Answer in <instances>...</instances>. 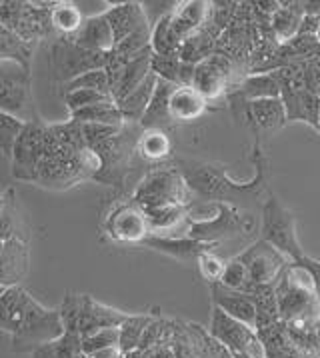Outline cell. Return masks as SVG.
I'll use <instances>...</instances> for the list:
<instances>
[{
    "label": "cell",
    "mask_w": 320,
    "mask_h": 358,
    "mask_svg": "<svg viewBox=\"0 0 320 358\" xmlns=\"http://www.w3.org/2000/svg\"><path fill=\"white\" fill-rule=\"evenodd\" d=\"M64 332L78 334L80 338L102 329H118L126 313L106 306L90 294H66L59 308Z\"/></svg>",
    "instance_id": "cell-1"
},
{
    "label": "cell",
    "mask_w": 320,
    "mask_h": 358,
    "mask_svg": "<svg viewBox=\"0 0 320 358\" xmlns=\"http://www.w3.org/2000/svg\"><path fill=\"white\" fill-rule=\"evenodd\" d=\"M50 2H0V24L27 44L57 36L50 24Z\"/></svg>",
    "instance_id": "cell-2"
},
{
    "label": "cell",
    "mask_w": 320,
    "mask_h": 358,
    "mask_svg": "<svg viewBox=\"0 0 320 358\" xmlns=\"http://www.w3.org/2000/svg\"><path fill=\"white\" fill-rule=\"evenodd\" d=\"M62 334H64V327H62L59 308L57 310L46 308L32 296L20 327L10 336L13 350L16 355H27V352L32 355L34 350H38L44 344L57 341Z\"/></svg>",
    "instance_id": "cell-3"
},
{
    "label": "cell",
    "mask_w": 320,
    "mask_h": 358,
    "mask_svg": "<svg viewBox=\"0 0 320 358\" xmlns=\"http://www.w3.org/2000/svg\"><path fill=\"white\" fill-rule=\"evenodd\" d=\"M32 76L30 69L0 60V110L16 116L24 122L38 120L32 106Z\"/></svg>",
    "instance_id": "cell-4"
},
{
    "label": "cell",
    "mask_w": 320,
    "mask_h": 358,
    "mask_svg": "<svg viewBox=\"0 0 320 358\" xmlns=\"http://www.w3.org/2000/svg\"><path fill=\"white\" fill-rule=\"evenodd\" d=\"M110 62V52H92L71 43L68 38H57L50 48V71L52 78L68 85L71 80L90 71L106 69Z\"/></svg>",
    "instance_id": "cell-5"
},
{
    "label": "cell",
    "mask_w": 320,
    "mask_h": 358,
    "mask_svg": "<svg viewBox=\"0 0 320 358\" xmlns=\"http://www.w3.org/2000/svg\"><path fill=\"white\" fill-rule=\"evenodd\" d=\"M208 334L217 343L222 344L226 350H231L234 357L266 358L264 344L259 338L256 330L240 320H234L233 316L222 313L217 306H212V313H210Z\"/></svg>",
    "instance_id": "cell-6"
},
{
    "label": "cell",
    "mask_w": 320,
    "mask_h": 358,
    "mask_svg": "<svg viewBox=\"0 0 320 358\" xmlns=\"http://www.w3.org/2000/svg\"><path fill=\"white\" fill-rule=\"evenodd\" d=\"M189 194L190 190L180 171H157L150 172L136 187L132 202H136L143 210L170 206V204L187 206Z\"/></svg>",
    "instance_id": "cell-7"
},
{
    "label": "cell",
    "mask_w": 320,
    "mask_h": 358,
    "mask_svg": "<svg viewBox=\"0 0 320 358\" xmlns=\"http://www.w3.org/2000/svg\"><path fill=\"white\" fill-rule=\"evenodd\" d=\"M262 232H264L262 238L272 244L280 255H284L289 262H298L305 257V250L300 248L298 238H296L294 216L275 196H270L264 204Z\"/></svg>",
    "instance_id": "cell-8"
},
{
    "label": "cell",
    "mask_w": 320,
    "mask_h": 358,
    "mask_svg": "<svg viewBox=\"0 0 320 358\" xmlns=\"http://www.w3.org/2000/svg\"><path fill=\"white\" fill-rule=\"evenodd\" d=\"M46 138H48V124H44L41 118L24 124V130L18 136L10 158L13 176L16 180L36 182L38 164L46 150Z\"/></svg>",
    "instance_id": "cell-9"
},
{
    "label": "cell",
    "mask_w": 320,
    "mask_h": 358,
    "mask_svg": "<svg viewBox=\"0 0 320 358\" xmlns=\"http://www.w3.org/2000/svg\"><path fill=\"white\" fill-rule=\"evenodd\" d=\"M248 271V285H277L282 271L286 268L289 260L280 255L270 243L261 238L247 252L238 255Z\"/></svg>",
    "instance_id": "cell-10"
},
{
    "label": "cell",
    "mask_w": 320,
    "mask_h": 358,
    "mask_svg": "<svg viewBox=\"0 0 320 358\" xmlns=\"http://www.w3.org/2000/svg\"><path fill=\"white\" fill-rule=\"evenodd\" d=\"M150 62H152V48L145 52L132 57L131 60L122 62L112 58L110 52V62L106 66L108 78H110V96L112 101L120 102L124 96H129L136 86H140L150 74Z\"/></svg>",
    "instance_id": "cell-11"
},
{
    "label": "cell",
    "mask_w": 320,
    "mask_h": 358,
    "mask_svg": "<svg viewBox=\"0 0 320 358\" xmlns=\"http://www.w3.org/2000/svg\"><path fill=\"white\" fill-rule=\"evenodd\" d=\"M234 72H236V66L233 62L219 52H214L212 57H208L201 64L194 66L192 88L206 102L217 101L228 90V85L234 78Z\"/></svg>",
    "instance_id": "cell-12"
},
{
    "label": "cell",
    "mask_w": 320,
    "mask_h": 358,
    "mask_svg": "<svg viewBox=\"0 0 320 358\" xmlns=\"http://www.w3.org/2000/svg\"><path fill=\"white\" fill-rule=\"evenodd\" d=\"M106 232L112 241L122 244H143L150 236L145 210L136 202L117 206L106 218Z\"/></svg>",
    "instance_id": "cell-13"
},
{
    "label": "cell",
    "mask_w": 320,
    "mask_h": 358,
    "mask_svg": "<svg viewBox=\"0 0 320 358\" xmlns=\"http://www.w3.org/2000/svg\"><path fill=\"white\" fill-rule=\"evenodd\" d=\"M102 15L106 16L110 29L115 32L117 44L122 43L124 38H129L136 30L145 29V27L150 24L145 6L140 2H120V4H112Z\"/></svg>",
    "instance_id": "cell-14"
},
{
    "label": "cell",
    "mask_w": 320,
    "mask_h": 358,
    "mask_svg": "<svg viewBox=\"0 0 320 358\" xmlns=\"http://www.w3.org/2000/svg\"><path fill=\"white\" fill-rule=\"evenodd\" d=\"M210 290H212V302L217 308L233 316L234 320H240L256 330V304L248 292L222 287L220 282L210 285Z\"/></svg>",
    "instance_id": "cell-15"
},
{
    "label": "cell",
    "mask_w": 320,
    "mask_h": 358,
    "mask_svg": "<svg viewBox=\"0 0 320 358\" xmlns=\"http://www.w3.org/2000/svg\"><path fill=\"white\" fill-rule=\"evenodd\" d=\"M68 41L76 44V46H80V48H85V50L104 52V55L112 52L115 46H117L115 32H112L108 20H106V16L102 15V13L101 15L87 16L85 18V24Z\"/></svg>",
    "instance_id": "cell-16"
},
{
    "label": "cell",
    "mask_w": 320,
    "mask_h": 358,
    "mask_svg": "<svg viewBox=\"0 0 320 358\" xmlns=\"http://www.w3.org/2000/svg\"><path fill=\"white\" fill-rule=\"evenodd\" d=\"M280 101L286 110L289 122H306L312 129H319L320 99L305 88H284L280 90Z\"/></svg>",
    "instance_id": "cell-17"
},
{
    "label": "cell",
    "mask_w": 320,
    "mask_h": 358,
    "mask_svg": "<svg viewBox=\"0 0 320 358\" xmlns=\"http://www.w3.org/2000/svg\"><path fill=\"white\" fill-rule=\"evenodd\" d=\"M29 271V246L22 238L6 241L0 258V287H20Z\"/></svg>",
    "instance_id": "cell-18"
},
{
    "label": "cell",
    "mask_w": 320,
    "mask_h": 358,
    "mask_svg": "<svg viewBox=\"0 0 320 358\" xmlns=\"http://www.w3.org/2000/svg\"><path fill=\"white\" fill-rule=\"evenodd\" d=\"M143 246H150L159 252L170 255V257L178 258V260H198V257L212 250V244L201 243L189 236H160V234H150L146 238Z\"/></svg>",
    "instance_id": "cell-19"
},
{
    "label": "cell",
    "mask_w": 320,
    "mask_h": 358,
    "mask_svg": "<svg viewBox=\"0 0 320 358\" xmlns=\"http://www.w3.org/2000/svg\"><path fill=\"white\" fill-rule=\"evenodd\" d=\"M30 301H32L30 292H27L22 287L4 288L0 296V330L2 332L10 336L15 334L27 315Z\"/></svg>",
    "instance_id": "cell-20"
},
{
    "label": "cell",
    "mask_w": 320,
    "mask_h": 358,
    "mask_svg": "<svg viewBox=\"0 0 320 358\" xmlns=\"http://www.w3.org/2000/svg\"><path fill=\"white\" fill-rule=\"evenodd\" d=\"M175 85L170 83H164L160 80L157 83V88H154V94L150 99V104L146 108L145 116L140 118L138 127L143 130H164L168 129L173 122L170 118V110H168V104H170V96L175 92Z\"/></svg>",
    "instance_id": "cell-21"
},
{
    "label": "cell",
    "mask_w": 320,
    "mask_h": 358,
    "mask_svg": "<svg viewBox=\"0 0 320 358\" xmlns=\"http://www.w3.org/2000/svg\"><path fill=\"white\" fill-rule=\"evenodd\" d=\"M208 102L192 88V86H176L173 96H170V118L173 122H192L198 120L206 113Z\"/></svg>",
    "instance_id": "cell-22"
},
{
    "label": "cell",
    "mask_w": 320,
    "mask_h": 358,
    "mask_svg": "<svg viewBox=\"0 0 320 358\" xmlns=\"http://www.w3.org/2000/svg\"><path fill=\"white\" fill-rule=\"evenodd\" d=\"M220 32L212 29L208 22L204 24L203 29H198L196 32H192L189 38L182 43L180 50H178V58L187 64H201L203 60L214 55L217 50V41H219Z\"/></svg>",
    "instance_id": "cell-23"
},
{
    "label": "cell",
    "mask_w": 320,
    "mask_h": 358,
    "mask_svg": "<svg viewBox=\"0 0 320 358\" xmlns=\"http://www.w3.org/2000/svg\"><path fill=\"white\" fill-rule=\"evenodd\" d=\"M305 16L303 2H280L278 10L270 18V32L278 44L291 43L298 36V27Z\"/></svg>",
    "instance_id": "cell-24"
},
{
    "label": "cell",
    "mask_w": 320,
    "mask_h": 358,
    "mask_svg": "<svg viewBox=\"0 0 320 358\" xmlns=\"http://www.w3.org/2000/svg\"><path fill=\"white\" fill-rule=\"evenodd\" d=\"M157 83H159V78L150 72L143 85L136 86L129 96H124L122 101L117 102L118 110H120V115L124 118V122H129V124H132V122L138 124L140 122V118L145 116L146 108L150 104V99L154 94Z\"/></svg>",
    "instance_id": "cell-25"
},
{
    "label": "cell",
    "mask_w": 320,
    "mask_h": 358,
    "mask_svg": "<svg viewBox=\"0 0 320 358\" xmlns=\"http://www.w3.org/2000/svg\"><path fill=\"white\" fill-rule=\"evenodd\" d=\"M146 222L150 234H160L168 236L178 227L189 222V208L182 204H170V206H159V208H146Z\"/></svg>",
    "instance_id": "cell-26"
},
{
    "label": "cell",
    "mask_w": 320,
    "mask_h": 358,
    "mask_svg": "<svg viewBox=\"0 0 320 358\" xmlns=\"http://www.w3.org/2000/svg\"><path fill=\"white\" fill-rule=\"evenodd\" d=\"M236 90H238V96L245 102L280 96V86H278L277 78L272 76V72H250L238 83Z\"/></svg>",
    "instance_id": "cell-27"
},
{
    "label": "cell",
    "mask_w": 320,
    "mask_h": 358,
    "mask_svg": "<svg viewBox=\"0 0 320 358\" xmlns=\"http://www.w3.org/2000/svg\"><path fill=\"white\" fill-rule=\"evenodd\" d=\"M150 71L157 78L175 86H192V78H194V66L182 62L178 55L176 57L152 55Z\"/></svg>",
    "instance_id": "cell-28"
},
{
    "label": "cell",
    "mask_w": 320,
    "mask_h": 358,
    "mask_svg": "<svg viewBox=\"0 0 320 358\" xmlns=\"http://www.w3.org/2000/svg\"><path fill=\"white\" fill-rule=\"evenodd\" d=\"M184 43V38L176 32L173 24V16L170 13L160 16L159 20L152 24V34H150V48L152 55L160 57H176L180 46Z\"/></svg>",
    "instance_id": "cell-29"
},
{
    "label": "cell",
    "mask_w": 320,
    "mask_h": 358,
    "mask_svg": "<svg viewBox=\"0 0 320 358\" xmlns=\"http://www.w3.org/2000/svg\"><path fill=\"white\" fill-rule=\"evenodd\" d=\"M248 115H250V120H254V124L261 130H277L289 122L280 96L248 102Z\"/></svg>",
    "instance_id": "cell-30"
},
{
    "label": "cell",
    "mask_w": 320,
    "mask_h": 358,
    "mask_svg": "<svg viewBox=\"0 0 320 358\" xmlns=\"http://www.w3.org/2000/svg\"><path fill=\"white\" fill-rule=\"evenodd\" d=\"M82 10L73 2H54L50 8V24L57 38H73L85 24Z\"/></svg>",
    "instance_id": "cell-31"
},
{
    "label": "cell",
    "mask_w": 320,
    "mask_h": 358,
    "mask_svg": "<svg viewBox=\"0 0 320 358\" xmlns=\"http://www.w3.org/2000/svg\"><path fill=\"white\" fill-rule=\"evenodd\" d=\"M71 120L78 124H106V127H118V129L126 124L118 110L117 102H104V104L80 108L76 113H71Z\"/></svg>",
    "instance_id": "cell-32"
},
{
    "label": "cell",
    "mask_w": 320,
    "mask_h": 358,
    "mask_svg": "<svg viewBox=\"0 0 320 358\" xmlns=\"http://www.w3.org/2000/svg\"><path fill=\"white\" fill-rule=\"evenodd\" d=\"M136 152L152 162L164 160L173 152L170 136L166 134V130H143L136 143Z\"/></svg>",
    "instance_id": "cell-33"
},
{
    "label": "cell",
    "mask_w": 320,
    "mask_h": 358,
    "mask_svg": "<svg viewBox=\"0 0 320 358\" xmlns=\"http://www.w3.org/2000/svg\"><path fill=\"white\" fill-rule=\"evenodd\" d=\"M152 316L154 315H129L124 318V322L118 327V348L122 355L138 348L145 330L152 322Z\"/></svg>",
    "instance_id": "cell-34"
},
{
    "label": "cell",
    "mask_w": 320,
    "mask_h": 358,
    "mask_svg": "<svg viewBox=\"0 0 320 358\" xmlns=\"http://www.w3.org/2000/svg\"><path fill=\"white\" fill-rule=\"evenodd\" d=\"M32 52H34V46L32 44L22 43L15 32H10V30L4 29L0 24V60L18 62V64L30 69Z\"/></svg>",
    "instance_id": "cell-35"
},
{
    "label": "cell",
    "mask_w": 320,
    "mask_h": 358,
    "mask_svg": "<svg viewBox=\"0 0 320 358\" xmlns=\"http://www.w3.org/2000/svg\"><path fill=\"white\" fill-rule=\"evenodd\" d=\"M82 344L80 336L73 332H64L60 338L44 344L38 350L32 352V358H78L82 357Z\"/></svg>",
    "instance_id": "cell-36"
},
{
    "label": "cell",
    "mask_w": 320,
    "mask_h": 358,
    "mask_svg": "<svg viewBox=\"0 0 320 358\" xmlns=\"http://www.w3.org/2000/svg\"><path fill=\"white\" fill-rule=\"evenodd\" d=\"M178 18H182L187 24H190L194 30L203 29L204 24L210 20L212 15V2H203V0H189L180 2L173 10Z\"/></svg>",
    "instance_id": "cell-37"
},
{
    "label": "cell",
    "mask_w": 320,
    "mask_h": 358,
    "mask_svg": "<svg viewBox=\"0 0 320 358\" xmlns=\"http://www.w3.org/2000/svg\"><path fill=\"white\" fill-rule=\"evenodd\" d=\"M24 124H27L24 120L8 115V113H4V110H0V152L8 158V160L13 158L15 144L16 141H18V136L22 134Z\"/></svg>",
    "instance_id": "cell-38"
},
{
    "label": "cell",
    "mask_w": 320,
    "mask_h": 358,
    "mask_svg": "<svg viewBox=\"0 0 320 358\" xmlns=\"http://www.w3.org/2000/svg\"><path fill=\"white\" fill-rule=\"evenodd\" d=\"M104 102H115L112 96L99 92V90H88V88H80V90H73L64 94V104L71 113H76L80 108H88L94 104H104Z\"/></svg>",
    "instance_id": "cell-39"
},
{
    "label": "cell",
    "mask_w": 320,
    "mask_h": 358,
    "mask_svg": "<svg viewBox=\"0 0 320 358\" xmlns=\"http://www.w3.org/2000/svg\"><path fill=\"white\" fill-rule=\"evenodd\" d=\"M66 86V92H73V90H80V88H88V90H99L110 96V78H108V72L106 69L101 71H90L78 78L71 80Z\"/></svg>",
    "instance_id": "cell-40"
},
{
    "label": "cell",
    "mask_w": 320,
    "mask_h": 358,
    "mask_svg": "<svg viewBox=\"0 0 320 358\" xmlns=\"http://www.w3.org/2000/svg\"><path fill=\"white\" fill-rule=\"evenodd\" d=\"M80 344H82V352L88 357L94 352L106 350V348H115V346H118V329L96 330L88 336H82Z\"/></svg>",
    "instance_id": "cell-41"
},
{
    "label": "cell",
    "mask_w": 320,
    "mask_h": 358,
    "mask_svg": "<svg viewBox=\"0 0 320 358\" xmlns=\"http://www.w3.org/2000/svg\"><path fill=\"white\" fill-rule=\"evenodd\" d=\"M220 285L226 288H233V290H245L248 287V271L240 258L236 257L226 262L222 278H220Z\"/></svg>",
    "instance_id": "cell-42"
},
{
    "label": "cell",
    "mask_w": 320,
    "mask_h": 358,
    "mask_svg": "<svg viewBox=\"0 0 320 358\" xmlns=\"http://www.w3.org/2000/svg\"><path fill=\"white\" fill-rule=\"evenodd\" d=\"M198 268H201V274H203L204 280H208L210 285H217L220 282V278H222V273H224V266H226V262L219 258L212 250H206L203 252L201 257H198Z\"/></svg>",
    "instance_id": "cell-43"
},
{
    "label": "cell",
    "mask_w": 320,
    "mask_h": 358,
    "mask_svg": "<svg viewBox=\"0 0 320 358\" xmlns=\"http://www.w3.org/2000/svg\"><path fill=\"white\" fill-rule=\"evenodd\" d=\"M80 129H82V138L88 148L96 150L102 143L117 136L122 127L118 129V127H106V124H80Z\"/></svg>",
    "instance_id": "cell-44"
},
{
    "label": "cell",
    "mask_w": 320,
    "mask_h": 358,
    "mask_svg": "<svg viewBox=\"0 0 320 358\" xmlns=\"http://www.w3.org/2000/svg\"><path fill=\"white\" fill-rule=\"evenodd\" d=\"M18 220H16L15 208L6 202L2 213H0V241H13V238H20L18 236Z\"/></svg>",
    "instance_id": "cell-45"
},
{
    "label": "cell",
    "mask_w": 320,
    "mask_h": 358,
    "mask_svg": "<svg viewBox=\"0 0 320 358\" xmlns=\"http://www.w3.org/2000/svg\"><path fill=\"white\" fill-rule=\"evenodd\" d=\"M303 83L305 90L320 99V58L303 62Z\"/></svg>",
    "instance_id": "cell-46"
},
{
    "label": "cell",
    "mask_w": 320,
    "mask_h": 358,
    "mask_svg": "<svg viewBox=\"0 0 320 358\" xmlns=\"http://www.w3.org/2000/svg\"><path fill=\"white\" fill-rule=\"evenodd\" d=\"M300 352H310V355L320 352V315L314 318L312 329H310V334H308L306 343L300 346Z\"/></svg>",
    "instance_id": "cell-47"
},
{
    "label": "cell",
    "mask_w": 320,
    "mask_h": 358,
    "mask_svg": "<svg viewBox=\"0 0 320 358\" xmlns=\"http://www.w3.org/2000/svg\"><path fill=\"white\" fill-rule=\"evenodd\" d=\"M320 29V15H305L298 27V34L300 36H317Z\"/></svg>",
    "instance_id": "cell-48"
},
{
    "label": "cell",
    "mask_w": 320,
    "mask_h": 358,
    "mask_svg": "<svg viewBox=\"0 0 320 358\" xmlns=\"http://www.w3.org/2000/svg\"><path fill=\"white\" fill-rule=\"evenodd\" d=\"M298 262H303L306 268L312 273V278H314V294H317V301H319L320 306V260H314L312 257L305 255Z\"/></svg>",
    "instance_id": "cell-49"
},
{
    "label": "cell",
    "mask_w": 320,
    "mask_h": 358,
    "mask_svg": "<svg viewBox=\"0 0 320 358\" xmlns=\"http://www.w3.org/2000/svg\"><path fill=\"white\" fill-rule=\"evenodd\" d=\"M140 358H175L173 352V344H159L146 350H138Z\"/></svg>",
    "instance_id": "cell-50"
},
{
    "label": "cell",
    "mask_w": 320,
    "mask_h": 358,
    "mask_svg": "<svg viewBox=\"0 0 320 358\" xmlns=\"http://www.w3.org/2000/svg\"><path fill=\"white\" fill-rule=\"evenodd\" d=\"M122 357V352H120V348L115 346V348H106V350H101V352H94V355H90V358H120Z\"/></svg>",
    "instance_id": "cell-51"
},
{
    "label": "cell",
    "mask_w": 320,
    "mask_h": 358,
    "mask_svg": "<svg viewBox=\"0 0 320 358\" xmlns=\"http://www.w3.org/2000/svg\"><path fill=\"white\" fill-rule=\"evenodd\" d=\"M4 204H6V199H4V196H0V213H2V208H4Z\"/></svg>",
    "instance_id": "cell-52"
},
{
    "label": "cell",
    "mask_w": 320,
    "mask_h": 358,
    "mask_svg": "<svg viewBox=\"0 0 320 358\" xmlns=\"http://www.w3.org/2000/svg\"><path fill=\"white\" fill-rule=\"evenodd\" d=\"M4 246H6V243H4V241H0V258H2V252H4Z\"/></svg>",
    "instance_id": "cell-53"
},
{
    "label": "cell",
    "mask_w": 320,
    "mask_h": 358,
    "mask_svg": "<svg viewBox=\"0 0 320 358\" xmlns=\"http://www.w3.org/2000/svg\"><path fill=\"white\" fill-rule=\"evenodd\" d=\"M317 41H319V43H320V29H319V32H317Z\"/></svg>",
    "instance_id": "cell-54"
},
{
    "label": "cell",
    "mask_w": 320,
    "mask_h": 358,
    "mask_svg": "<svg viewBox=\"0 0 320 358\" xmlns=\"http://www.w3.org/2000/svg\"><path fill=\"white\" fill-rule=\"evenodd\" d=\"M2 292H4V287H0V296H2Z\"/></svg>",
    "instance_id": "cell-55"
},
{
    "label": "cell",
    "mask_w": 320,
    "mask_h": 358,
    "mask_svg": "<svg viewBox=\"0 0 320 358\" xmlns=\"http://www.w3.org/2000/svg\"><path fill=\"white\" fill-rule=\"evenodd\" d=\"M78 358H90L88 355H82V357H78Z\"/></svg>",
    "instance_id": "cell-56"
},
{
    "label": "cell",
    "mask_w": 320,
    "mask_h": 358,
    "mask_svg": "<svg viewBox=\"0 0 320 358\" xmlns=\"http://www.w3.org/2000/svg\"><path fill=\"white\" fill-rule=\"evenodd\" d=\"M317 130H319V132H320V120H319V129H317Z\"/></svg>",
    "instance_id": "cell-57"
},
{
    "label": "cell",
    "mask_w": 320,
    "mask_h": 358,
    "mask_svg": "<svg viewBox=\"0 0 320 358\" xmlns=\"http://www.w3.org/2000/svg\"><path fill=\"white\" fill-rule=\"evenodd\" d=\"M236 358H245V357H236Z\"/></svg>",
    "instance_id": "cell-58"
}]
</instances>
